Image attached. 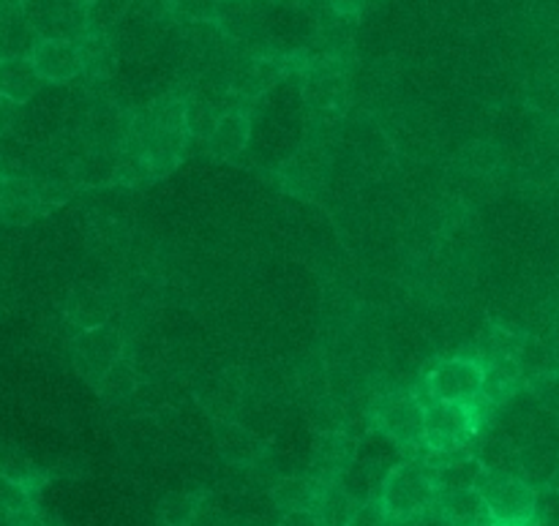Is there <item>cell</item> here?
<instances>
[{
	"mask_svg": "<svg viewBox=\"0 0 559 526\" xmlns=\"http://www.w3.org/2000/svg\"><path fill=\"white\" fill-rule=\"evenodd\" d=\"M377 500L382 502L391 522L424 518L437 500L435 469L420 458H407V462L396 464L393 469H388Z\"/></svg>",
	"mask_w": 559,
	"mask_h": 526,
	"instance_id": "1",
	"label": "cell"
},
{
	"mask_svg": "<svg viewBox=\"0 0 559 526\" xmlns=\"http://www.w3.org/2000/svg\"><path fill=\"white\" fill-rule=\"evenodd\" d=\"M475 489L484 497L486 513L495 526H535L538 522V494L519 475L484 469Z\"/></svg>",
	"mask_w": 559,
	"mask_h": 526,
	"instance_id": "2",
	"label": "cell"
},
{
	"mask_svg": "<svg viewBox=\"0 0 559 526\" xmlns=\"http://www.w3.org/2000/svg\"><path fill=\"white\" fill-rule=\"evenodd\" d=\"M480 407L478 404L459 402H431L426 404L424 418V447L429 453H456L467 451L469 442L480 431Z\"/></svg>",
	"mask_w": 559,
	"mask_h": 526,
	"instance_id": "3",
	"label": "cell"
},
{
	"mask_svg": "<svg viewBox=\"0 0 559 526\" xmlns=\"http://www.w3.org/2000/svg\"><path fill=\"white\" fill-rule=\"evenodd\" d=\"M20 11L38 38L76 41L87 33V9L80 0H20Z\"/></svg>",
	"mask_w": 559,
	"mask_h": 526,
	"instance_id": "4",
	"label": "cell"
},
{
	"mask_svg": "<svg viewBox=\"0 0 559 526\" xmlns=\"http://www.w3.org/2000/svg\"><path fill=\"white\" fill-rule=\"evenodd\" d=\"M424 418L426 404L413 393H396V396L382 398L374 413V423L382 437L409 453L424 447Z\"/></svg>",
	"mask_w": 559,
	"mask_h": 526,
	"instance_id": "5",
	"label": "cell"
},
{
	"mask_svg": "<svg viewBox=\"0 0 559 526\" xmlns=\"http://www.w3.org/2000/svg\"><path fill=\"white\" fill-rule=\"evenodd\" d=\"M484 385L486 366L473 358L442 360L426 376V387H429L431 398H437V402L478 404L480 396H484Z\"/></svg>",
	"mask_w": 559,
	"mask_h": 526,
	"instance_id": "6",
	"label": "cell"
},
{
	"mask_svg": "<svg viewBox=\"0 0 559 526\" xmlns=\"http://www.w3.org/2000/svg\"><path fill=\"white\" fill-rule=\"evenodd\" d=\"M123 355V338L115 327L96 325L82 331L71 344V358L91 385H98Z\"/></svg>",
	"mask_w": 559,
	"mask_h": 526,
	"instance_id": "7",
	"label": "cell"
},
{
	"mask_svg": "<svg viewBox=\"0 0 559 526\" xmlns=\"http://www.w3.org/2000/svg\"><path fill=\"white\" fill-rule=\"evenodd\" d=\"M27 58L44 82H71L82 74L80 47L66 38H36Z\"/></svg>",
	"mask_w": 559,
	"mask_h": 526,
	"instance_id": "8",
	"label": "cell"
},
{
	"mask_svg": "<svg viewBox=\"0 0 559 526\" xmlns=\"http://www.w3.org/2000/svg\"><path fill=\"white\" fill-rule=\"evenodd\" d=\"M355 453H358V445L347 434H338V431L320 434L314 447H311L309 478L322 486L338 483L349 469V464L355 462Z\"/></svg>",
	"mask_w": 559,
	"mask_h": 526,
	"instance_id": "9",
	"label": "cell"
},
{
	"mask_svg": "<svg viewBox=\"0 0 559 526\" xmlns=\"http://www.w3.org/2000/svg\"><path fill=\"white\" fill-rule=\"evenodd\" d=\"M442 526H473L480 522H489L486 502L480 491L475 489H451L437 491V500L431 505Z\"/></svg>",
	"mask_w": 559,
	"mask_h": 526,
	"instance_id": "10",
	"label": "cell"
},
{
	"mask_svg": "<svg viewBox=\"0 0 559 526\" xmlns=\"http://www.w3.org/2000/svg\"><path fill=\"white\" fill-rule=\"evenodd\" d=\"M44 80L33 69L27 55H5L0 58V96L25 107L31 98L38 96Z\"/></svg>",
	"mask_w": 559,
	"mask_h": 526,
	"instance_id": "11",
	"label": "cell"
},
{
	"mask_svg": "<svg viewBox=\"0 0 559 526\" xmlns=\"http://www.w3.org/2000/svg\"><path fill=\"white\" fill-rule=\"evenodd\" d=\"M251 140V120L246 112H224L222 118H216L213 129L207 131L205 145L207 153L216 158H235L246 151Z\"/></svg>",
	"mask_w": 559,
	"mask_h": 526,
	"instance_id": "12",
	"label": "cell"
},
{
	"mask_svg": "<svg viewBox=\"0 0 559 526\" xmlns=\"http://www.w3.org/2000/svg\"><path fill=\"white\" fill-rule=\"evenodd\" d=\"M317 158H320V153L304 151L287 164V169H284V183H287L289 191H295V194L300 196H311L317 189H322V183H325L322 164L311 169V164H314Z\"/></svg>",
	"mask_w": 559,
	"mask_h": 526,
	"instance_id": "13",
	"label": "cell"
},
{
	"mask_svg": "<svg viewBox=\"0 0 559 526\" xmlns=\"http://www.w3.org/2000/svg\"><path fill=\"white\" fill-rule=\"evenodd\" d=\"M76 47H80L82 71H85V74L102 80V76H107L109 71H112L115 52L104 33H85L82 38H76Z\"/></svg>",
	"mask_w": 559,
	"mask_h": 526,
	"instance_id": "14",
	"label": "cell"
},
{
	"mask_svg": "<svg viewBox=\"0 0 559 526\" xmlns=\"http://www.w3.org/2000/svg\"><path fill=\"white\" fill-rule=\"evenodd\" d=\"M355 500L342 489L338 483L322 486L320 497H317L314 513L322 526H347L349 513H353Z\"/></svg>",
	"mask_w": 559,
	"mask_h": 526,
	"instance_id": "15",
	"label": "cell"
},
{
	"mask_svg": "<svg viewBox=\"0 0 559 526\" xmlns=\"http://www.w3.org/2000/svg\"><path fill=\"white\" fill-rule=\"evenodd\" d=\"M322 483L311 478H293V480H282L273 491V500L282 511H300V507H309L314 511L317 497H320Z\"/></svg>",
	"mask_w": 559,
	"mask_h": 526,
	"instance_id": "16",
	"label": "cell"
},
{
	"mask_svg": "<svg viewBox=\"0 0 559 526\" xmlns=\"http://www.w3.org/2000/svg\"><path fill=\"white\" fill-rule=\"evenodd\" d=\"M527 391L546 413L559 415V374L555 371H535L527 376Z\"/></svg>",
	"mask_w": 559,
	"mask_h": 526,
	"instance_id": "17",
	"label": "cell"
},
{
	"mask_svg": "<svg viewBox=\"0 0 559 526\" xmlns=\"http://www.w3.org/2000/svg\"><path fill=\"white\" fill-rule=\"evenodd\" d=\"M222 447L235 462H251L254 456H260V440H254L249 431L238 429V426H224Z\"/></svg>",
	"mask_w": 559,
	"mask_h": 526,
	"instance_id": "18",
	"label": "cell"
},
{
	"mask_svg": "<svg viewBox=\"0 0 559 526\" xmlns=\"http://www.w3.org/2000/svg\"><path fill=\"white\" fill-rule=\"evenodd\" d=\"M197 513H200V497L197 494H173L162 505V518L167 526H191Z\"/></svg>",
	"mask_w": 559,
	"mask_h": 526,
	"instance_id": "19",
	"label": "cell"
},
{
	"mask_svg": "<svg viewBox=\"0 0 559 526\" xmlns=\"http://www.w3.org/2000/svg\"><path fill=\"white\" fill-rule=\"evenodd\" d=\"M98 387H102L104 396L112 398V402H123V398H129L131 393H134V371H131V366H126L123 360H118V363L104 374Z\"/></svg>",
	"mask_w": 559,
	"mask_h": 526,
	"instance_id": "20",
	"label": "cell"
},
{
	"mask_svg": "<svg viewBox=\"0 0 559 526\" xmlns=\"http://www.w3.org/2000/svg\"><path fill=\"white\" fill-rule=\"evenodd\" d=\"M0 475L5 480H11L14 486H20L22 491H27L33 486V480H36V467L27 458L9 453V456H0Z\"/></svg>",
	"mask_w": 559,
	"mask_h": 526,
	"instance_id": "21",
	"label": "cell"
},
{
	"mask_svg": "<svg viewBox=\"0 0 559 526\" xmlns=\"http://www.w3.org/2000/svg\"><path fill=\"white\" fill-rule=\"evenodd\" d=\"M347 526H391V516H388L382 502L374 497V500L355 502Z\"/></svg>",
	"mask_w": 559,
	"mask_h": 526,
	"instance_id": "22",
	"label": "cell"
},
{
	"mask_svg": "<svg viewBox=\"0 0 559 526\" xmlns=\"http://www.w3.org/2000/svg\"><path fill=\"white\" fill-rule=\"evenodd\" d=\"M16 120H20V104L0 96V136L9 134V131L16 125Z\"/></svg>",
	"mask_w": 559,
	"mask_h": 526,
	"instance_id": "23",
	"label": "cell"
},
{
	"mask_svg": "<svg viewBox=\"0 0 559 526\" xmlns=\"http://www.w3.org/2000/svg\"><path fill=\"white\" fill-rule=\"evenodd\" d=\"M278 526H322V524H320V518H317L314 511H309V507H300V511L284 513L282 524Z\"/></svg>",
	"mask_w": 559,
	"mask_h": 526,
	"instance_id": "24",
	"label": "cell"
},
{
	"mask_svg": "<svg viewBox=\"0 0 559 526\" xmlns=\"http://www.w3.org/2000/svg\"><path fill=\"white\" fill-rule=\"evenodd\" d=\"M328 3H331V9L336 11V14L355 16L366 9V3H369V0H328Z\"/></svg>",
	"mask_w": 559,
	"mask_h": 526,
	"instance_id": "25",
	"label": "cell"
},
{
	"mask_svg": "<svg viewBox=\"0 0 559 526\" xmlns=\"http://www.w3.org/2000/svg\"><path fill=\"white\" fill-rule=\"evenodd\" d=\"M16 522H20V516H11V513L0 511V526H16Z\"/></svg>",
	"mask_w": 559,
	"mask_h": 526,
	"instance_id": "26",
	"label": "cell"
},
{
	"mask_svg": "<svg viewBox=\"0 0 559 526\" xmlns=\"http://www.w3.org/2000/svg\"><path fill=\"white\" fill-rule=\"evenodd\" d=\"M80 3H82V5H85V9H93V5H96V3H98V0H80Z\"/></svg>",
	"mask_w": 559,
	"mask_h": 526,
	"instance_id": "27",
	"label": "cell"
},
{
	"mask_svg": "<svg viewBox=\"0 0 559 526\" xmlns=\"http://www.w3.org/2000/svg\"><path fill=\"white\" fill-rule=\"evenodd\" d=\"M473 526H495L491 522H480V524H473Z\"/></svg>",
	"mask_w": 559,
	"mask_h": 526,
	"instance_id": "28",
	"label": "cell"
}]
</instances>
